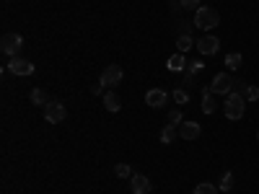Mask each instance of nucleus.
<instances>
[{
    "label": "nucleus",
    "instance_id": "22",
    "mask_svg": "<svg viewBox=\"0 0 259 194\" xmlns=\"http://www.w3.org/2000/svg\"><path fill=\"white\" fill-rule=\"evenodd\" d=\"M231 186H233V174H231V171H226L223 179H221V191H231Z\"/></svg>",
    "mask_w": 259,
    "mask_h": 194
},
{
    "label": "nucleus",
    "instance_id": "8",
    "mask_svg": "<svg viewBox=\"0 0 259 194\" xmlns=\"http://www.w3.org/2000/svg\"><path fill=\"white\" fill-rule=\"evenodd\" d=\"M197 50H200V55H202V57L215 55V52L221 50V39H218V36H212V34L200 36V39H197Z\"/></svg>",
    "mask_w": 259,
    "mask_h": 194
},
{
    "label": "nucleus",
    "instance_id": "26",
    "mask_svg": "<svg viewBox=\"0 0 259 194\" xmlns=\"http://www.w3.org/2000/svg\"><path fill=\"white\" fill-rule=\"evenodd\" d=\"M182 119H184V117H182V112H179V109L168 112V122H171V124H177V127H179V124H182Z\"/></svg>",
    "mask_w": 259,
    "mask_h": 194
},
{
    "label": "nucleus",
    "instance_id": "1",
    "mask_svg": "<svg viewBox=\"0 0 259 194\" xmlns=\"http://www.w3.org/2000/svg\"><path fill=\"white\" fill-rule=\"evenodd\" d=\"M197 29H202V31H212L215 26L221 24V16H218V11H215L212 6H200L197 11H194V21H192Z\"/></svg>",
    "mask_w": 259,
    "mask_h": 194
},
{
    "label": "nucleus",
    "instance_id": "9",
    "mask_svg": "<svg viewBox=\"0 0 259 194\" xmlns=\"http://www.w3.org/2000/svg\"><path fill=\"white\" fill-rule=\"evenodd\" d=\"M130 189H133V194H150L153 184H150V179L143 176V174H133V179H130Z\"/></svg>",
    "mask_w": 259,
    "mask_h": 194
},
{
    "label": "nucleus",
    "instance_id": "27",
    "mask_svg": "<svg viewBox=\"0 0 259 194\" xmlns=\"http://www.w3.org/2000/svg\"><path fill=\"white\" fill-rule=\"evenodd\" d=\"M256 140H259V132H256Z\"/></svg>",
    "mask_w": 259,
    "mask_h": 194
},
{
    "label": "nucleus",
    "instance_id": "24",
    "mask_svg": "<svg viewBox=\"0 0 259 194\" xmlns=\"http://www.w3.org/2000/svg\"><path fill=\"white\" fill-rule=\"evenodd\" d=\"M246 101H259V85H249L246 88Z\"/></svg>",
    "mask_w": 259,
    "mask_h": 194
},
{
    "label": "nucleus",
    "instance_id": "5",
    "mask_svg": "<svg viewBox=\"0 0 259 194\" xmlns=\"http://www.w3.org/2000/svg\"><path fill=\"white\" fill-rule=\"evenodd\" d=\"M122 78H124V73H122L119 65H109V68H104V73H101L99 83L104 85V88H114V85H119V83H122Z\"/></svg>",
    "mask_w": 259,
    "mask_h": 194
},
{
    "label": "nucleus",
    "instance_id": "4",
    "mask_svg": "<svg viewBox=\"0 0 259 194\" xmlns=\"http://www.w3.org/2000/svg\"><path fill=\"white\" fill-rule=\"evenodd\" d=\"M8 70L13 73V75H18V78H29V75H34V62H29L26 57H11V62H8Z\"/></svg>",
    "mask_w": 259,
    "mask_h": 194
},
{
    "label": "nucleus",
    "instance_id": "17",
    "mask_svg": "<svg viewBox=\"0 0 259 194\" xmlns=\"http://www.w3.org/2000/svg\"><path fill=\"white\" fill-rule=\"evenodd\" d=\"M194 44H197V41H194V39H192L189 34H182V36L177 39V50H179L182 55H184V52H189V50H192Z\"/></svg>",
    "mask_w": 259,
    "mask_h": 194
},
{
    "label": "nucleus",
    "instance_id": "10",
    "mask_svg": "<svg viewBox=\"0 0 259 194\" xmlns=\"http://www.w3.org/2000/svg\"><path fill=\"white\" fill-rule=\"evenodd\" d=\"M202 135V127L197 122H182L179 124V137L182 140H197Z\"/></svg>",
    "mask_w": 259,
    "mask_h": 194
},
{
    "label": "nucleus",
    "instance_id": "11",
    "mask_svg": "<svg viewBox=\"0 0 259 194\" xmlns=\"http://www.w3.org/2000/svg\"><path fill=\"white\" fill-rule=\"evenodd\" d=\"M166 101H168V96H166V91H163V88H150V91L145 93V104H148V106H153V109L163 106Z\"/></svg>",
    "mask_w": 259,
    "mask_h": 194
},
{
    "label": "nucleus",
    "instance_id": "28",
    "mask_svg": "<svg viewBox=\"0 0 259 194\" xmlns=\"http://www.w3.org/2000/svg\"><path fill=\"white\" fill-rule=\"evenodd\" d=\"M223 194H228V191H223Z\"/></svg>",
    "mask_w": 259,
    "mask_h": 194
},
{
    "label": "nucleus",
    "instance_id": "6",
    "mask_svg": "<svg viewBox=\"0 0 259 194\" xmlns=\"http://www.w3.org/2000/svg\"><path fill=\"white\" fill-rule=\"evenodd\" d=\"M233 75L231 73H218L212 78V83H210V88H212V93H221V96H228L231 91H233Z\"/></svg>",
    "mask_w": 259,
    "mask_h": 194
},
{
    "label": "nucleus",
    "instance_id": "7",
    "mask_svg": "<svg viewBox=\"0 0 259 194\" xmlns=\"http://www.w3.org/2000/svg\"><path fill=\"white\" fill-rule=\"evenodd\" d=\"M65 117H68V109H65V104H60V101H50V104L45 106V119H47L50 124H60V122H65Z\"/></svg>",
    "mask_w": 259,
    "mask_h": 194
},
{
    "label": "nucleus",
    "instance_id": "23",
    "mask_svg": "<svg viewBox=\"0 0 259 194\" xmlns=\"http://www.w3.org/2000/svg\"><path fill=\"white\" fill-rule=\"evenodd\" d=\"M174 101H177L179 106H184V104L189 101V93H187V91H182V88H177V91H174Z\"/></svg>",
    "mask_w": 259,
    "mask_h": 194
},
{
    "label": "nucleus",
    "instance_id": "20",
    "mask_svg": "<svg viewBox=\"0 0 259 194\" xmlns=\"http://www.w3.org/2000/svg\"><path fill=\"white\" fill-rule=\"evenodd\" d=\"M194 194H218V186H212V184L202 181V184L194 186Z\"/></svg>",
    "mask_w": 259,
    "mask_h": 194
},
{
    "label": "nucleus",
    "instance_id": "25",
    "mask_svg": "<svg viewBox=\"0 0 259 194\" xmlns=\"http://www.w3.org/2000/svg\"><path fill=\"white\" fill-rule=\"evenodd\" d=\"M179 6L187 8V11H197L200 8V0H179Z\"/></svg>",
    "mask_w": 259,
    "mask_h": 194
},
{
    "label": "nucleus",
    "instance_id": "14",
    "mask_svg": "<svg viewBox=\"0 0 259 194\" xmlns=\"http://www.w3.org/2000/svg\"><path fill=\"white\" fill-rule=\"evenodd\" d=\"M215 109H218V104H215V99H212V88H210V85H205V88H202V112L205 114H212Z\"/></svg>",
    "mask_w": 259,
    "mask_h": 194
},
{
    "label": "nucleus",
    "instance_id": "12",
    "mask_svg": "<svg viewBox=\"0 0 259 194\" xmlns=\"http://www.w3.org/2000/svg\"><path fill=\"white\" fill-rule=\"evenodd\" d=\"M202 68H205L202 60H187V68H184V80H187V85L194 83V75H197Z\"/></svg>",
    "mask_w": 259,
    "mask_h": 194
},
{
    "label": "nucleus",
    "instance_id": "19",
    "mask_svg": "<svg viewBox=\"0 0 259 194\" xmlns=\"http://www.w3.org/2000/svg\"><path fill=\"white\" fill-rule=\"evenodd\" d=\"M241 62H244V60H241L239 52H231V55L226 57V68H228V70H239V68H241Z\"/></svg>",
    "mask_w": 259,
    "mask_h": 194
},
{
    "label": "nucleus",
    "instance_id": "2",
    "mask_svg": "<svg viewBox=\"0 0 259 194\" xmlns=\"http://www.w3.org/2000/svg\"><path fill=\"white\" fill-rule=\"evenodd\" d=\"M223 112H226V117H228L231 122H239V119L244 117V112H246V99H244V93L231 91V93L226 96V106H223Z\"/></svg>",
    "mask_w": 259,
    "mask_h": 194
},
{
    "label": "nucleus",
    "instance_id": "16",
    "mask_svg": "<svg viewBox=\"0 0 259 194\" xmlns=\"http://www.w3.org/2000/svg\"><path fill=\"white\" fill-rule=\"evenodd\" d=\"M187 68V57L179 52V55H174V57H168V70H174V73H179V70H184Z\"/></svg>",
    "mask_w": 259,
    "mask_h": 194
},
{
    "label": "nucleus",
    "instance_id": "3",
    "mask_svg": "<svg viewBox=\"0 0 259 194\" xmlns=\"http://www.w3.org/2000/svg\"><path fill=\"white\" fill-rule=\"evenodd\" d=\"M21 47H24V36L21 34H6L0 39V50H3L6 57H18Z\"/></svg>",
    "mask_w": 259,
    "mask_h": 194
},
{
    "label": "nucleus",
    "instance_id": "15",
    "mask_svg": "<svg viewBox=\"0 0 259 194\" xmlns=\"http://www.w3.org/2000/svg\"><path fill=\"white\" fill-rule=\"evenodd\" d=\"M104 106H106V112H119L122 109V101H119V96L114 93V91H106L104 96Z\"/></svg>",
    "mask_w": 259,
    "mask_h": 194
},
{
    "label": "nucleus",
    "instance_id": "18",
    "mask_svg": "<svg viewBox=\"0 0 259 194\" xmlns=\"http://www.w3.org/2000/svg\"><path fill=\"white\" fill-rule=\"evenodd\" d=\"M31 104H34V106H47L50 99H47V93L41 91V88H34V91H31Z\"/></svg>",
    "mask_w": 259,
    "mask_h": 194
},
{
    "label": "nucleus",
    "instance_id": "13",
    "mask_svg": "<svg viewBox=\"0 0 259 194\" xmlns=\"http://www.w3.org/2000/svg\"><path fill=\"white\" fill-rule=\"evenodd\" d=\"M177 137H179V127H177V124L168 122V124L161 127V142H163V145H171Z\"/></svg>",
    "mask_w": 259,
    "mask_h": 194
},
{
    "label": "nucleus",
    "instance_id": "21",
    "mask_svg": "<svg viewBox=\"0 0 259 194\" xmlns=\"http://www.w3.org/2000/svg\"><path fill=\"white\" fill-rule=\"evenodd\" d=\"M114 174H117L119 179H133V168H130L127 163H119V166L114 168Z\"/></svg>",
    "mask_w": 259,
    "mask_h": 194
}]
</instances>
